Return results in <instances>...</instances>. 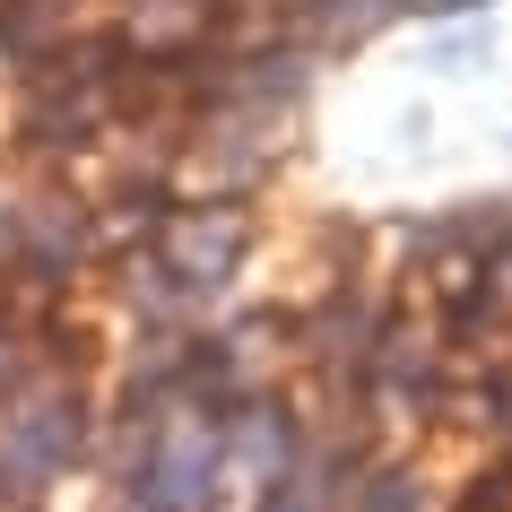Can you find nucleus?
I'll use <instances>...</instances> for the list:
<instances>
[{"mask_svg":"<svg viewBox=\"0 0 512 512\" xmlns=\"http://www.w3.org/2000/svg\"><path fill=\"white\" fill-rule=\"evenodd\" d=\"M348 512H452V486L417 452H374L348 486Z\"/></svg>","mask_w":512,"mask_h":512,"instance_id":"0eeeda50","label":"nucleus"},{"mask_svg":"<svg viewBox=\"0 0 512 512\" xmlns=\"http://www.w3.org/2000/svg\"><path fill=\"white\" fill-rule=\"evenodd\" d=\"M18 191L27 183H0V261H9V243H18Z\"/></svg>","mask_w":512,"mask_h":512,"instance_id":"9b49d317","label":"nucleus"},{"mask_svg":"<svg viewBox=\"0 0 512 512\" xmlns=\"http://www.w3.org/2000/svg\"><path fill=\"white\" fill-rule=\"evenodd\" d=\"M113 469H122V504L131 512H226V408L183 391V400L148 417V426H105Z\"/></svg>","mask_w":512,"mask_h":512,"instance_id":"f03ea898","label":"nucleus"},{"mask_svg":"<svg viewBox=\"0 0 512 512\" xmlns=\"http://www.w3.org/2000/svg\"><path fill=\"white\" fill-rule=\"evenodd\" d=\"M391 287H374V278L356 270V278H330L322 296L304 304L296 322V365L304 374H339V382H356L365 365H374V348H382V330H391Z\"/></svg>","mask_w":512,"mask_h":512,"instance_id":"39448f33","label":"nucleus"},{"mask_svg":"<svg viewBox=\"0 0 512 512\" xmlns=\"http://www.w3.org/2000/svg\"><path fill=\"white\" fill-rule=\"evenodd\" d=\"M252 235H261V226H252V200H165L148 252L217 313V296H226L243 278V261H252Z\"/></svg>","mask_w":512,"mask_h":512,"instance_id":"20e7f679","label":"nucleus"},{"mask_svg":"<svg viewBox=\"0 0 512 512\" xmlns=\"http://www.w3.org/2000/svg\"><path fill=\"white\" fill-rule=\"evenodd\" d=\"M0 313H9V296H0Z\"/></svg>","mask_w":512,"mask_h":512,"instance_id":"ddd939ff","label":"nucleus"},{"mask_svg":"<svg viewBox=\"0 0 512 512\" xmlns=\"http://www.w3.org/2000/svg\"><path fill=\"white\" fill-rule=\"evenodd\" d=\"M105 261V226L96 200L79 183H27L18 191V243H9V270L27 278L35 296H61L70 278H87Z\"/></svg>","mask_w":512,"mask_h":512,"instance_id":"7ed1b4c3","label":"nucleus"},{"mask_svg":"<svg viewBox=\"0 0 512 512\" xmlns=\"http://www.w3.org/2000/svg\"><path fill=\"white\" fill-rule=\"evenodd\" d=\"M9 9H35V18H79V0H9Z\"/></svg>","mask_w":512,"mask_h":512,"instance_id":"f8f14e48","label":"nucleus"},{"mask_svg":"<svg viewBox=\"0 0 512 512\" xmlns=\"http://www.w3.org/2000/svg\"><path fill=\"white\" fill-rule=\"evenodd\" d=\"M35 356H44V348H35V330L18 322V313H0V400L35 374Z\"/></svg>","mask_w":512,"mask_h":512,"instance_id":"9d476101","label":"nucleus"},{"mask_svg":"<svg viewBox=\"0 0 512 512\" xmlns=\"http://www.w3.org/2000/svg\"><path fill=\"white\" fill-rule=\"evenodd\" d=\"M400 18H408V0H296V44H313V53H356L382 27H400Z\"/></svg>","mask_w":512,"mask_h":512,"instance_id":"6e6552de","label":"nucleus"},{"mask_svg":"<svg viewBox=\"0 0 512 512\" xmlns=\"http://www.w3.org/2000/svg\"><path fill=\"white\" fill-rule=\"evenodd\" d=\"M105 443V408L70 356H35V374L0 400V512H44L70 469Z\"/></svg>","mask_w":512,"mask_h":512,"instance_id":"f257e3e1","label":"nucleus"},{"mask_svg":"<svg viewBox=\"0 0 512 512\" xmlns=\"http://www.w3.org/2000/svg\"><path fill=\"white\" fill-rule=\"evenodd\" d=\"M296 452H304V417H296V400H287V391L226 408V486H235L243 504H252V495H261V486H270Z\"/></svg>","mask_w":512,"mask_h":512,"instance_id":"423d86ee","label":"nucleus"},{"mask_svg":"<svg viewBox=\"0 0 512 512\" xmlns=\"http://www.w3.org/2000/svg\"><path fill=\"white\" fill-rule=\"evenodd\" d=\"M486 61H495V27H486V18H443V35L426 44L434 79H478Z\"/></svg>","mask_w":512,"mask_h":512,"instance_id":"1a4fd4ad","label":"nucleus"}]
</instances>
